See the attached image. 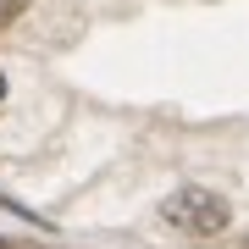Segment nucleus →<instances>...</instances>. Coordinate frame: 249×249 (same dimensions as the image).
Returning <instances> with one entry per match:
<instances>
[{
  "label": "nucleus",
  "mask_w": 249,
  "mask_h": 249,
  "mask_svg": "<svg viewBox=\"0 0 249 249\" xmlns=\"http://www.w3.org/2000/svg\"><path fill=\"white\" fill-rule=\"evenodd\" d=\"M160 216H166L172 227L194 232V238H211V232L227 227V199L211 194V188H178V194L160 205Z\"/></svg>",
  "instance_id": "nucleus-1"
},
{
  "label": "nucleus",
  "mask_w": 249,
  "mask_h": 249,
  "mask_svg": "<svg viewBox=\"0 0 249 249\" xmlns=\"http://www.w3.org/2000/svg\"><path fill=\"white\" fill-rule=\"evenodd\" d=\"M22 6H28V0H0V28L17 22V17H22Z\"/></svg>",
  "instance_id": "nucleus-2"
},
{
  "label": "nucleus",
  "mask_w": 249,
  "mask_h": 249,
  "mask_svg": "<svg viewBox=\"0 0 249 249\" xmlns=\"http://www.w3.org/2000/svg\"><path fill=\"white\" fill-rule=\"evenodd\" d=\"M0 100H6V78H0Z\"/></svg>",
  "instance_id": "nucleus-3"
}]
</instances>
